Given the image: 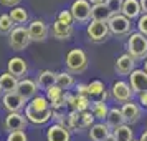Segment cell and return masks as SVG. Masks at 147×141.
Masks as SVG:
<instances>
[{"instance_id": "37", "label": "cell", "mask_w": 147, "mask_h": 141, "mask_svg": "<svg viewBox=\"0 0 147 141\" xmlns=\"http://www.w3.org/2000/svg\"><path fill=\"white\" fill-rule=\"evenodd\" d=\"M20 2H22V0H0V5L15 8V7H18V3H20Z\"/></svg>"}, {"instance_id": "36", "label": "cell", "mask_w": 147, "mask_h": 141, "mask_svg": "<svg viewBox=\"0 0 147 141\" xmlns=\"http://www.w3.org/2000/svg\"><path fill=\"white\" fill-rule=\"evenodd\" d=\"M7 141H28V138L25 131H15V133H8Z\"/></svg>"}, {"instance_id": "5", "label": "cell", "mask_w": 147, "mask_h": 141, "mask_svg": "<svg viewBox=\"0 0 147 141\" xmlns=\"http://www.w3.org/2000/svg\"><path fill=\"white\" fill-rule=\"evenodd\" d=\"M91 10H93V5L88 0H74L69 8L74 22H78V23H86L91 20Z\"/></svg>"}, {"instance_id": "8", "label": "cell", "mask_w": 147, "mask_h": 141, "mask_svg": "<svg viewBox=\"0 0 147 141\" xmlns=\"http://www.w3.org/2000/svg\"><path fill=\"white\" fill-rule=\"evenodd\" d=\"M28 125V120L25 114L22 113H8L3 120V128L8 133H15V131H25Z\"/></svg>"}, {"instance_id": "26", "label": "cell", "mask_w": 147, "mask_h": 141, "mask_svg": "<svg viewBox=\"0 0 147 141\" xmlns=\"http://www.w3.org/2000/svg\"><path fill=\"white\" fill-rule=\"evenodd\" d=\"M8 15H10L12 22L15 23V27H23V23L28 22V12H27V8H23V7L12 8Z\"/></svg>"}, {"instance_id": "31", "label": "cell", "mask_w": 147, "mask_h": 141, "mask_svg": "<svg viewBox=\"0 0 147 141\" xmlns=\"http://www.w3.org/2000/svg\"><path fill=\"white\" fill-rule=\"evenodd\" d=\"M104 91H106V88L102 85V81H99V80H94L88 85V93H89V96H101Z\"/></svg>"}, {"instance_id": "34", "label": "cell", "mask_w": 147, "mask_h": 141, "mask_svg": "<svg viewBox=\"0 0 147 141\" xmlns=\"http://www.w3.org/2000/svg\"><path fill=\"white\" fill-rule=\"evenodd\" d=\"M56 20H60L61 23H65V25H71V27H73L74 18H73V15H71L69 10H61L60 14H58V18H56Z\"/></svg>"}, {"instance_id": "39", "label": "cell", "mask_w": 147, "mask_h": 141, "mask_svg": "<svg viewBox=\"0 0 147 141\" xmlns=\"http://www.w3.org/2000/svg\"><path fill=\"white\" fill-rule=\"evenodd\" d=\"M139 103L142 105V106L147 108V91H146V93H140L139 95Z\"/></svg>"}, {"instance_id": "3", "label": "cell", "mask_w": 147, "mask_h": 141, "mask_svg": "<svg viewBox=\"0 0 147 141\" xmlns=\"http://www.w3.org/2000/svg\"><path fill=\"white\" fill-rule=\"evenodd\" d=\"M30 35L25 27H15L10 33H8V45L12 47L15 52H23L25 48L30 45Z\"/></svg>"}, {"instance_id": "32", "label": "cell", "mask_w": 147, "mask_h": 141, "mask_svg": "<svg viewBox=\"0 0 147 141\" xmlns=\"http://www.w3.org/2000/svg\"><path fill=\"white\" fill-rule=\"evenodd\" d=\"M122 3L124 0H106L104 5L107 7V10L111 12V15H117L122 12Z\"/></svg>"}, {"instance_id": "47", "label": "cell", "mask_w": 147, "mask_h": 141, "mask_svg": "<svg viewBox=\"0 0 147 141\" xmlns=\"http://www.w3.org/2000/svg\"><path fill=\"white\" fill-rule=\"evenodd\" d=\"M146 126H147V120H146Z\"/></svg>"}, {"instance_id": "18", "label": "cell", "mask_w": 147, "mask_h": 141, "mask_svg": "<svg viewBox=\"0 0 147 141\" xmlns=\"http://www.w3.org/2000/svg\"><path fill=\"white\" fill-rule=\"evenodd\" d=\"M69 140H71V133L58 123L51 125L47 129V141H69Z\"/></svg>"}, {"instance_id": "15", "label": "cell", "mask_w": 147, "mask_h": 141, "mask_svg": "<svg viewBox=\"0 0 147 141\" xmlns=\"http://www.w3.org/2000/svg\"><path fill=\"white\" fill-rule=\"evenodd\" d=\"M121 111H122V116H124V120H126V125H134L136 121H139L140 114V106L137 103H134V101H129V103H124L122 108H121Z\"/></svg>"}, {"instance_id": "10", "label": "cell", "mask_w": 147, "mask_h": 141, "mask_svg": "<svg viewBox=\"0 0 147 141\" xmlns=\"http://www.w3.org/2000/svg\"><path fill=\"white\" fill-rule=\"evenodd\" d=\"M17 93L20 95L25 101H32L38 93V85L36 81L30 80V78H23V80H18V85H17Z\"/></svg>"}, {"instance_id": "7", "label": "cell", "mask_w": 147, "mask_h": 141, "mask_svg": "<svg viewBox=\"0 0 147 141\" xmlns=\"http://www.w3.org/2000/svg\"><path fill=\"white\" fill-rule=\"evenodd\" d=\"M132 88L129 83L126 81H114L113 87H111V96H113L114 101H117V103H129V101H132Z\"/></svg>"}, {"instance_id": "11", "label": "cell", "mask_w": 147, "mask_h": 141, "mask_svg": "<svg viewBox=\"0 0 147 141\" xmlns=\"http://www.w3.org/2000/svg\"><path fill=\"white\" fill-rule=\"evenodd\" d=\"M25 116H27V120L30 123L43 125V123H47L48 120L53 118V111H51V108H48V110H35L30 105H27V108H25Z\"/></svg>"}, {"instance_id": "14", "label": "cell", "mask_w": 147, "mask_h": 141, "mask_svg": "<svg viewBox=\"0 0 147 141\" xmlns=\"http://www.w3.org/2000/svg\"><path fill=\"white\" fill-rule=\"evenodd\" d=\"M91 108V101H89V96H81V95H71L68 96V110L69 111H78V113H83V111H88Z\"/></svg>"}, {"instance_id": "6", "label": "cell", "mask_w": 147, "mask_h": 141, "mask_svg": "<svg viewBox=\"0 0 147 141\" xmlns=\"http://www.w3.org/2000/svg\"><path fill=\"white\" fill-rule=\"evenodd\" d=\"M86 33H88V38L94 43H101L104 42L109 37V27H107L106 22H94L91 20V23H88V28H86Z\"/></svg>"}, {"instance_id": "29", "label": "cell", "mask_w": 147, "mask_h": 141, "mask_svg": "<svg viewBox=\"0 0 147 141\" xmlns=\"http://www.w3.org/2000/svg\"><path fill=\"white\" fill-rule=\"evenodd\" d=\"M74 85V80H73V75L69 72H60L56 73V87H60L61 90H68Z\"/></svg>"}, {"instance_id": "41", "label": "cell", "mask_w": 147, "mask_h": 141, "mask_svg": "<svg viewBox=\"0 0 147 141\" xmlns=\"http://www.w3.org/2000/svg\"><path fill=\"white\" fill-rule=\"evenodd\" d=\"M88 2H89L91 5H99V3H104L106 0H88Z\"/></svg>"}, {"instance_id": "25", "label": "cell", "mask_w": 147, "mask_h": 141, "mask_svg": "<svg viewBox=\"0 0 147 141\" xmlns=\"http://www.w3.org/2000/svg\"><path fill=\"white\" fill-rule=\"evenodd\" d=\"M113 15L107 10V7L104 3H99V5H93V10H91V20L94 22H106L111 18Z\"/></svg>"}, {"instance_id": "9", "label": "cell", "mask_w": 147, "mask_h": 141, "mask_svg": "<svg viewBox=\"0 0 147 141\" xmlns=\"http://www.w3.org/2000/svg\"><path fill=\"white\" fill-rule=\"evenodd\" d=\"M27 101L22 98L20 95L13 91V93H3L2 96V105L8 113H20V110L25 106Z\"/></svg>"}, {"instance_id": "46", "label": "cell", "mask_w": 147, "mask_h": 141, "mask_svg": "<svg viewBox=\"0 0 147 141\" xmlns=\"http://www.w3.org/2000/svg\"><path fill=\"white\" fill-rule=\"evenodd\" d=\"M132 141H139V140H132Z\"/></svg>"}, {"instance_id": "44", "label": "cell", "mask_w": 147, "mask_h": 141, "mask_svg": "<svg viewBox=\"0 0 147 141\" xmlns=\"http://www.w3.org/2000/svg\"><path fill=\"white\" fill-rule=\"evenodd\" d=\"M144 70L147 72V58H146V61H144Z\"/></svg>"}, {"instance_id": "40", "label": "cell", "mask_w": 147, "mask_h": 141, "mask_svg": "<svg viewBox=\"0 0 147 141\" xmlns=\"http://www.w3.org/2000/svg\"><path fill=\"white\" fill-rule=\"evenodd\" d=\"M140 2V10L142 14H147V0H139Z\"/></svg>"}, {"instance_id": "20", "label": "cell", "mask_w": 147, "mask_h": 141, "mask_svg": "<svg viewBox=\"0 0 147 141\" xmlns=\"http://www.w3.org/2000/svg\"><path fill=\"white\" fill-rule=\"evenodd\" d=\"M121 14L127 17L129 20H136V18H139L140 14H142V10H140V2L139 0H124V3H122V12Z\"/></svg>"}, {"instance_id": "2", "label": "cell", "mask_w": 147, "mask_h": 141, "mask_svg": "<svg viewBox=\"0 0 147 141\" xmlns=\"http://www.w3.org/2000/svg\"><path fill=\"white\" fill-rule=\"evenodd\" d=\"M65 63H66L68 72L73 75V73H83L86 72L88 68V57L86 53L81 50V48H73L66 53V58H65Z\"/></svg>"}, {"instance_id": "30", "label": "cell", "mask_w": 147, "mask_h": 141, "mask_svg": "<svg viewBox=\"0 0 147 141\" xmlns=\"http://www.w3.org/2000/svg\"><path fill=\"white\" fill-rule=\"evenodd\" d=\"M13 28H15V23L12 22L10 15H8V14L0 15V33H7L8 35Z\"/></svg>"}, {"instance_id": "22", "label": "cell", "mask_w": 147, "mask_h": 141, "mask_svg": "<svg viewBox=\"0 0 147 141\" xmlns=\"http://www.w3.org/2000/svg\"><path fill=\"white\" fill-rule=\"evenodd\" d=\"M106 125L111 128L113 131L116 128L126 125V120H124V116H122L121 108H111V110H109V113H107V116H106Z\"/></svg>"}, {"instance_id": "21", "label": "cell", "mask_w": 147, "mask_h": 141, "mask_svg": "<svg viewBox=\"0 0 147 141\" xmlns=\"http://www.w3.org/2000/svg\"><path fill=\"white\" fill-rule=\"evenodd\" d=\"M71 35H73L71 25H65L60 20H56L51 25V37L56 38V40H68V38H71Z\"/></svg>"}, {"instance_id": "24", "label": "cell", "mask_w": 147, "mask_h": 141, "mask_svg": "<svg viewBox=\"0 0 147 141\" xmlns=\"http://www.w3.org/2000/svg\"><path fill=\"white\" fill-rule=\"evenodd\" d=\"M17 85H18V78H15L13 75H10L8 72L0 75V88L3 93H13L17 91Z\"/></svg>"}, {"instance_id": "45", "label": "cell", "mask_w": 147, "mask_h": 141, "mask_svg": "<svg viewBox=\"0 0 147 141\" xmlns=\"http://www.w3.org/2000/svg\"><path fill=\"white\" fill-rule=\"evenodd\" d=\"M2 93H3V91H2V88H0V96H3V95H2Z\"/></svg>"}, {"instance_id": "16", "label": "cell", "mask_w": 147, "mask_h": 141, "mask_svg": "<svg viewBox=\"0 0 147 141\" xmlns=\"http://www.w3.org/2000/svg\"><path fill=\"white\" fill-rule=\"evenodd\" d=\"M114 70H116V73H119V75H131L136 70V60L127 53L121 55L119 58L116 60Z\"/></svg>"}, {"instance_id": "12", "label": "cell", "mask_w": 147, "mask_h": 141, "mask_svg": "<svg viewBox=\"0 0 147 141\" xmlns=\"http://www.w3.org/2000/svg\"><path fill=\"white\" fill-rule=\"evenodd\" d=\"M28 35H30V40L32 42H43V40H47V37H48V27H47V23L43 20H33V22H30L28 23Z\"/></svg>"}, {"instance_id": "33", "label": "cell", "mask_w": 147, "mask_h": 141, "mask_svg": "<svg viewBox=\"0 0 147 141\" xmlns=\"http://www.w3.org/2000/svg\"><path fill=\"white\" fill-rule=\"evenodd\" d=\"M81 118V128H91L94 125V114L88 110V111H83L80 114Z\"/></svg>"}, {"instance_id": "23", "label": "cell", "mask_w": 147, "mask_h": 141, "mask_svg": "<svg viewBox=\"0 0 147 141\" xmlns=\"http://www.w3.org/2000/svg\"><path fill=\"white\" fill-rule=\"evenodd\" d=\"M36 85H38L40 90H45V91H47L48 88H51V87L56 85V73H53L51 70H43V72L38 75Z\"/></svg>"}, {"instance_id": "1", "label": "cell", "mask_w": 147, "mask_h": 141, "mask_svg": "<svg viewBox=\"0 0 147 141\" xmlns=\"http://www.w3.org/2000/svg\"><path fill=\"white\" fill-rule=\"evenodd\" d=\"M127 55H131L134 60H144L147 58V37L139 32H134L129 35V40L126 43Z\"/></svg>"}, {"instance_id": "42", "label": "cell", "mask_w": 147, "mask_h": 141, "mask_svg": "<svg viewBox=\"0 0 147 141\" xmlns=\"http://www.w3.org/2000/svg\"><path fill=\"white\" fill-rule=\"evenodd\" d=\"M139 141H147V129H146V131H144V133H142V134H140Z\"/></svg>"}, {"instance_id": "28", "label": "cell", "mask_w": 147, "mask_h": 141, "mask_svg": "<svg viewBox=\"0 0 147 141\" xmlns=\"http://www.w3.org/2000/svg\"><path fill=\"white\" fill-rule=\"evenodd\" d=\"M114 134V140L116 141H132L134 140V134H132V129L129 125H122V126L116 128L113 131Z\"/></svg>"}, {"instance_id": "35", "label": "cell", "mask_w": 147, "mask_h": 141, "mask_svg": "<svg viewBox=\"0 0 147 141\" xmlns=\"http://www.w3.org/2000/svg\"><path fill=\"white\" fill-rule=\"evenodd\" d=\"M137 32L147 37V14H142L137 20Z\"/></svg>"}, {"instance_id": "17", "label": "cell", "mask_w": 147, "mask_h": 141, "mask_svg": "<svg viewBox=\"0 0 147 141\" xmlns=\"http://www.w3.org/2000/svg\"><path fill=\"white\" fill-rule=\"evenodd\" d=\"M27 70H28V65L27 61L20 58V57H13V58H10L7 63V72L10 75H13L15 78H22V76H25L27 75Z\"/></svg>"}, {"instance_id": "4", "label": "cell", "mask_w": 147, "mask_h": 141, "mask_svg": "<svg viewBox=\"0 0 147 141\" xmlns=\"http://www.w3.org/2000/svg\"><path fill=\"white\" fill-rule=\"evenodd\" d=\"M131 20L124 17L122 14L113 15L109 20H107V27H109V32L116 37H124V35L131 33Z\"/></svg>"}, {"instance_id": "13", "label": "cell", "mask_w": 147, "mask_h": 141, "mask_svg": "<svg viewBox=\"0 0 147 141\" xmlns=\"http://www.w3.org/2000/svg\"><path fill=\"white\" fill-rule=\"evenodd\" d=\"M131 88H132L134 93H146L147 91V72L146 70H134L131 73Z\"/></svg>"}, {"instance_id": "38", "label": "cell", "mask_w": 147, "mask_h": 141, "mask_svg": "<svg viewBox=\"0 0 147 141\" xmlns=\"http://www.w3.org/2000/svg\"><path fill=\"white\" fill-rule=\"evenodd\" d=\"M76 95H81V96H89V93H88V85H84V83H80L78 87H76Z\"/></svg>"}, {"instance_id": "43", "label": "cell", "mask_w": 147, "mask_h": 141, "mask_svg": "<svg viewBox=\"0 0 147 141\" xmlns=\"http://www.w3.org/2000/svg\"><path fill=\"white\" fill-rule=\"evenodd\" d=\"M107 96H109V93H107V91H104V93L101 95V100H102V101H106V100H107Z\"/></svg>"}, {"instance_id": "27", "label": "cell", "mask_w": 147, "mask_h": 141, "mask_svg": "<svg viewBox=\"0 0 147 141\" xmlns=\"http://www.w3.org/2000/svg\"><path fill=\"white\" fill-rule=\"evenodd\" d=\"M91 113H93L94 118H98V120H106L107 113H109V108H107L106 101H102V100L91 101Z\"/></svg>"}, {"instance_id": "19", "label": "cell", "mask_w": 147, "mask_h": 141, "mask_svg": "<svg viewBox=\"0 0 147 141\" xmlns=\"http://www.w3.org/2000/svg\"><path fill=\"white\" fill-rule=\"evenodd\" d=\"M113 133L111 131V128L107 126L106 123H94L93 126H91V129H89V138H91V141H106L107 136Z\"/></svg>"}]
</instances>
